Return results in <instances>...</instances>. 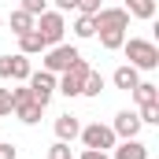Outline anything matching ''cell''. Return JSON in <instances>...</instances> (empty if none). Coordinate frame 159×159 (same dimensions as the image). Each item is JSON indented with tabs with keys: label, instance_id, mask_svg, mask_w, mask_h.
<instances>
[{
	"label": "cell",
	"instance_id": "obj_1",
	"mask_svg": "<svg viewBox=\"0 0 159 159\" xmlns=\"http://www.w3.org/2000/svg\"><path fill=\"white\" fill-rule=\"evenodd\" d=\"M93 22H96L100 44H104L107 52H119L122 41H126V30H129V15H126V7H100V11L93 15Z\"/></svg>",
	"mask_w": 159,
	"mask_h": 159
},
{
	"label": "cell",
	"instance_id": "obj_2",
	"mask_svg": "<svg viewBox=\"0 0 159 159\" xmlns=\"http://www.w3.org/2000/svg\"><path fill=\"white\" fill-rule=\"evenodd\" d=\"M122 52H126L129 67H137V70H156L159 67V48L152 44V41H144V37L122 41Z\"/></svg>",
	"mask_w": 159,
	"mask_h": 159
},
{
	"label": "cell",
	"instance_id": "obj_3",
	"mask_svg": "<svg viewBox=\"0 0 159 159\" xmlns=\"http://www.w3.org/2000/svg\"><path fill=\"white\" fill-rule=\"evenodd\" d=\"M34 30L44 37V44H48V48H52V44H63V34H67L63 11H41L37 19H34Z\"/></svg>",
	"mask_w": 159,
	"mask_h": 159
},
{
	"label": "cell",
	"instance_id": "obj_4",
	"mask_svg": "<svg viewBox=\"0 0 159 159\" xmlns=\"http://www.w3.org/2000/svg\"><path fill=\"white\" fill-rule=\"evenodd\" d=\"M74 59H81V52L74 48V44H52V48H44L41 70H48V74H63Z\"/></svg>",
	"mask_w": 159,
	"mask_h": 159
},
{
	"label": "cell",
	"instance_id": "obj_5",
	"mask_svg": "<svg viewBox=\"0 0 159 159\" xmlns=\"http://www.w3.org/2000/svg\"><path fill=\"white\" fill-rule=\"evenodd\" d=\"M93 67L85 63V59H74L63 74H56V93H63V96H81V81L89 74Z\"/></svg>",
	"mask_w": 159,
	"mask_h": 159
},
{
	"label": "cell",
	"instance_id": "obj_6",
	"mask_svg": "<svg viewBox=\"0 0 159 159\" xmlns=\"http://www.w3.org/2000/svg\"><path fill=\"white\" fill-rule=\"evenodd\" d=\"M81 144L85 148H100V152H107V148H115L119 144V137H115V129L111 126H104V122H89V126H81Z\"/></svg>",
	"mask_w": 159,
	"mask_h": 159
},
{
	"label": "cell",
	"instance_id": "obj_7",
	"mask_svg": "<svg viewBox=\"0 0 159 159\" xmlns=\"http://www.w3.org/2000/svg\"><path fill=\"white\" fill-rule=\"evenodd\" d=\"M26 85H30V93H34V100H37L41 107H48V100H52V93H56V74L34 70V74L26 78Z\"/></svg>",
	"mask_w": 159,
	"mask_h": 159
},
{
	"label": "cell",
	"instance_id": "obj_8",
	"mask_svg": "<svg viewBox=\"0 0 159 159\" xmlns=\"http://www.w3.org/2000/svg\"><path fill=\"white\" fill-rule=\"evenodd\" d=\"M111 129H115V137H119V141L137 137V133H141V119H137V111H119L115 122H111Z\"/></svg>",
	"mask_w": 159,
	"mask_h": 159
},
{
	"label": "cell",
	"instance_id": "obj_9",
	"mask_svg": "<svg viewBox=\"0 0 159 159\" xmlns=\"http://www.w3.org/2000/svg\"><path fill=\"white\" fill-rule=\"evenodd\" d=\"M11 111L19 115V122H26V126H37V122H41V111H44V107H41L34 96H26V100H19Z\"/></svg>",
	"mask_w": 159,
	"mask_h": 159
},
{
	"label": "cell",
	"instance_id": "obj_10",
	"mask_svg": "<svg viewBox=\"0 0 159 159\" xmlns=\"http://www.w3.org/2000/svg\"><path fill=\"white\" fill-rule=\"evenodd\" d=\"M111 159H148V144H141L137 137H129V141L115 144V156Z\"/></svg>",
	"mask_w": 159,
	"mask_h": 159
},
{
	"label": "cell",
	"instance_id": "obj_11",
	"mask_svg": "<svg viewBox=\"0 0 159 159\" xmlns=\"http://www.w3.org/2000/svg\"><path fill=\"white\" fill-rule=\"evenodd\" d=\"M48 44H44V37H41L37 30H26V34H19V52L22 56H41Z\"/></svg>",
	"mask_w": 159,
	"mask_h": 159
},
{
	"label": "cell",
	"instance_id": "obj_12",
	"mask_svg": "<svg viewBox=\"0 0 159 159\" xmlns=\"http://www.w3.org/2000/svg\"><path fill=\"white\" fill-rule=\"evenodd\" d=\"M111 81H115V89H122V93H129V89H133V85L141 81V70H137V67H129V63H122L119 70L111 74Z\"/></svg>",
	"mask_w": 159,
	"mask_h": 159
},
{
	"label": "cell",
	"instance_id": "obj_13",
	"mask_svg": "<svg viewBox=\"0 0 159 159\" xmlns=\"http://www.w3.org/2000/svg\"><path fill=\"white\" fill-rule=\"evenodd\" d=\"M129 93H133L137 107H144V104H159V85H156V81H137Z\"/></svg>",
	"mask_w": 159,
	"mask_h": 159
},
{
	"label": "cell",
	"instance_id": "obj_14",
	"mask_svg": "<svg viewBox=\"0 0 159 159\" xmlns=\"http://www.w3.org/2000/svg\"><path fill=\"white\" fill-rule=\"evenodd\" d=\"M78 133H81L78 115H59V119H56V137H59V141H74Z\"/></svg>",
	"mask_w": 159,
	"mask_h": 159
},
{
	"label": "cell",
	"instance_id": "obj_15",
	"mask_svg": "<svg viewBox=\"0 0 159 159\" xmlns=\"http://www.w3.org/2000/svg\"><path fill=\"white\" fill-rule=\"evenodd\" d=\"M126 15H133V19H156V0H126Z\"/></svg>",
	"mask_w": 159,
	"mask_h": 159
},
{
	"label": "cell",
	"instance_id": "obj_16",
	"mask_svg": "<svg viewBox=\"0 0 159 159\" xmlns=\"http://www.w3.org/2000/svg\"><path fill=\"white\" fill-rule=\"evenodd\" d=\"M30 74H34V67H30V56L15 52V56H11V78H15V81H26Z\"/></svg>",
	"mask_w": 159,
	"mask_h": 159
},
{
	"label": "cell",
	"instance_id": "obj_17",
	"mask_svg": "<svg viewBox=\"0 0 159 159\" xmlns=\"http://www.w3.org/2000/svg\"><path fill=\"white\" fill-rule=\"evenodd\" d=\"M26 30H34V15H30V11H22V7H19V11H11V34L19 37V34H26Z\"/></svg>",
	"mask_w": 159,
	"mask_h": 159
},
{
	"label": "cell",
	"instance_id": "obj_18",
	"mask_svg": "<svg viewBox=\"0 0 159 159\" xmlns=\"http://www.w3.org/2000/svg\"><path fill=\"white\" fill-rule=\"evenodd\" d=\"M100 89H104V74L100 70H89L85 81H81V96H100Z\"/></svg>",
	"mask_w": 159,
	"mask_h": 159
},
{
	"label": "cell",
	"instance_id": "obj_19",
	"mask_svg": "<svg viewBox=\"0 0 159 159\" xmlns=\"http://www.w3.org/2000/svg\"><path fill=\"white\" fill-rule=\"evenodd\" d=\"M74 37H96V22H93V15H78L74 19Z\"/></svg>",
	"mask_w": 159,
	"mask_h": 159
},
{
	"label": "cell",
	"instance_id": "obj_20",
	"mask_svg": "<svg viewBox=\"0 0 159 159\" xmlns=\"http://www.w3.org/2000/svg\"><path fill=\"white\" fill-rule=\"evenodd\" d=\"M137 119H141V126H159V104H144L137 111Z\"/></svg>",
	"mask_w": 159,
	"mask_h": 159
},
{
	"label": "cell",
	"instance_id": "obj_21",
	"mask_svg": "<svg viewBox=\"0 0 159 159\" xmlns=\"http://www.w3.org/2000/svg\"><path fill=\"white\" fill-rule=\"evenodd\" d=\"M22 11H30V15L37 19L41 11H48V0H22Z\"/></svg>",
	"mask_w": 159,
	"mask_h": 159
},
{
	"label": "cell",
	"instance_id": "obj_22",
	"mask_svg": "<svg viewBox=\"0 0 159 159\" xmlns=\"http://www.w3.org/2000/svg\"><path fill=\"white\" fill-rule=\"evenodd\" d=\"M78 11L81 15H96L100 11V0H78Z\"/></svg>",
	"mask_w": 159,
	"mask_h": 159
},
{
	"label": "cell",
	"instance_id": "obj_23",
	"mask_svg": "<svg viewBox=\"0 0 159 159\" xmlns=\"http://www.w3.org/2000/svg\"><path fill=\"white\" fill-rule=\"evenodd\" d=\"M74 159H111V156L100 152V148H81V156H74Z\"/></svg>",
	"mask_w": 159,
	"mask_h": 159
},
{
	"label": "cell",
	"instance_id": "obj_24",
	"mask_svg": "<svg viewBox=\"0 0 159 159\" xmlns=\"http://www.w3.org/2000/svg\"><path fill=\"white\" fill-rule=\"evenodd\" d=\"M0 115H11V89H0Z\"/></svg>",
	"mask_w": 159,
	"mask_h": 159
},
{
	"label": "cell",
	"instance_id": "obj_25",
	"mask_svg": "<svg viewBox=\"0 0 159 159\" xmlns=\"http://www.w3.org/2000/svg\"><path fill=\"white\" fill-rule=\"evenodd\" d=\"M0 78H11V56H0Z\"/></svg>",
	"mask_w": 159,
	"mask_h": 159
},
{
	"label": "cell",
	"instance_id": "obj_26",
	"mask_svg": "<svg viewBox=\"0 0 159 159\" xmlns=\"http://www.w3.org/2000/svg\"><path fill=\"white\" fill-rule=\"evenodd\" d=\"M15 156H19L15 144H0V159H15Z\"/></svg>",
	"mask_w": 159,
	"mask_h": 159
},
{
	"label": "cell",
	"instance_id": "obj_27",
	"mask_svg": "<svg viewBox=\"0 0 159 159\" xmlns=\"http://www.w3.org/2000/svg\"><path fill=\"white\" fill-rule=\"evenodd\" d=\"M59 11H78V0H56Z\"/></svg>",
	"mask_w": 159,
	"mask_h": 159
},
{
	"label": "cell",
	"instance_id": "obj_28",
	"mask_svg": "<svg viewBox=\"0 0 159 159\" xmlns=\"http://www.w3.org/2000/svg\"><path fill=\"white\" fill-rule=\"evenodd\" d=\"M63 159H74V156H63Z\"/></svg>",
	"mask_w": 159,
	"mask_h": 159
},
{
	"label": "cell",
	"instance_id": "obj_29",
	"mask_svg": "<svg viewBox=\"0 0 159 159\" xmlns=\"http://www.w3.org/2000/svg\"><path fill=\"white\" fill-rule=\"evenodd\" d=\"M0 22H4V19H0Z\"/></svg>",
	"mask_w": 159,
	"mask_h": 159
}]
</instances>
